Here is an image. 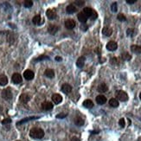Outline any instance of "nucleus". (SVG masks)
<instances>
[{
    "mask_svg": "<svg viewBox=\"0 0 141 141\" xmlns=\"http://www.w3.org/2000/svg\"><path fill=\"white\" fill-rule=\"evenodd\" d=\"M32 22H33L34 24L39 25L41 23V16L40 15L35 16V17H33V19H32Z\"/></svg>",
    "mask_w": 141,
    "mask_h": 141,
    "instance_id": "obj_26",
    "label": "nucleus"
},
{
    "mask_svg": "<svg viewBox=\"0 0 141 141\" xmlns=\"http://www.w3.org/2000/svg\"><path fill=\"white\" fill-rule=\"evenodd\" d=\"M109 105L113 108H118L119 107V101L117 99L115 98H112L109 100Z\"/></svg>",
    "mask_w": 141,
    "mask_h": 141,
    "instance_id": "obj_23",
    "label": "nucleus"
},
{
    "mask_svg": "<svg viewBox=\"0 0 141 141\" xmlns=\"http://www.w3.org/2000/svg\"><path fill=\"white\" fill-rule=\"evenodd\" d=\"M34 76H35V74H34V72L32 70L27 69V70H25L24 72H23V77L25 78V80L30 81L34 78Z\"/></svg>",
    "mask_w": 141,
    "mask_h": 141,
    "instance_id": "obj_5",
    "label": "nucleus"
},
{
    "mask_svg": "<svg viewBox=\"0 0 141 141\" xmlns=\"http://www.w3.org/2000/svg\"><path fill=\"white\" fill-rule=\"evenodd\" d=\"M81 29H82L83 31H85V30H87V26L86 24H82L81 26Z\"/></svg>",
    "mask_w": 141,
    "mask_h": 141,
    "instance_id": "obj_40",
    "label": "nucleus"
},
{
    "mask_svg": "<svg viewBox=\"0 0 141 141\" xmlns=\"http://www.w3.org/2000/svg\"><path fill=\"white\" fill-rule=\"evenodd\" d=\"M51 99H52L53 102L56 105L60 104V103L61 102V100H62V97H61V95L59 94H54L52 95V97H51Z\"/></svg>",
    "mask_w": 141,
    "mask_h": 141,
    "instance_id": "obj_9",
    "label": "nucleus"
},
{
    "mask_svg": "<svg viewBox=\"0 0 141 141\" xmlns=\"http://www.w3.org/2000/svg\"><path fill=\"white\" fill-rule=\"evenodd\" d=\"M137 0H126V3L129 4V5H132V4L136 3Z\"/></svg>",
    "mask_w": 141,
    "mask_h": 141,
    "instance_id": "obj_39",
    "label": "nucleus"
},
{
    "mask_svg": "<svg viewBox=\"0 0 141 141\" xmlns=\"http://www.w3.org/2000/svg\"><path fill=\"white\" fill-rule=\"evenodd\" d=\"M66 11H67V13H68V14H73L76 11V8H75L74 5H67L66 8Z\"/></svg>",
    "mask_w": 141,
    "mask_h": 141,
    "instance_id": "obj_20",
    "label": "nucleus"
},
{
    "mask_svg": "<svg viewBox=\"0 0 141 141\" xmlns=\"http://www.w3.org/2000/svg\"><path fill=\"white\" fill-rule=\"evenodd\" d=\"M43 58H47V59H49V56H45V55H42V56L38 57V58H37L36 61H42V60H43Z\"/></svg>",
    "mask_w": 141,
    "mask_h": 141,
    "instance_id": "obj_38",
    "label": "nucleus"
},
{
    "mask_svg": "<svg viewBox=\"0 0 141 141\" xmlns=\"http://www.w3.org/2000/svg\"><path fill=\"white\" fill-rule=\"evenodd\" d=\"M55 60H56L57 61H61V57H60V56H56L55 57Z\"/></svg>",
    "mask_w": 141,
    "mask_h": 141,
    "instance_id": "obj_43",
    "label": "nucleus"
},
{
    "mask_svg": "<svg viewBox=\"0 0 141 141\" xmlns=\"http://www.w3.org/2000/svg\"><path fill=\"white\" fill-rule=\"evenodd\" d=\"M67 116V114H59V115H57V118H65V117Z\"/></svg>",
    "mask_w": 141,
    "mask_h": 141,
    "instance_id": "obj_41",
    "label": "nucleus"
},
{
    "mask_svg": "<svg viewBox=\"0 0 141 141\" xmlns=\"http://www.w3.org/2000/svg\"><path fill=\"white\" fill-rule=\"evenodd\" d=\"M83 106L87 108H92L94 107V102L91 100H86L83 102Z\"/></svg>",
    "mask_w": 141,
    "mask_h": 141,
    "instance_id": "obj_25",
    "label": "nucleus"
},
{
    "mask_svg": "<svg viewBox=\"0 0 141 141\" xmlns=\"http://www.w3.org/2000/svg\"><path fill=\"white\" fill-rule=\"evenodd\" d=\"M85 61H86V58H85L84 56H81L76 61L77 67H82L85 65Z\"/></svg>",
    "mask_w": 141,
    "mask_h": 141,
    "instance_id": "obj_19",
    "label": "nucleus"
},
{
    "mask_svg": "<svg viewBox=\"0 0 141 141\" xmlns=\"http://www.w3.org/2000/svg\"><path fill=\"white\" fill-rule=\"evenodd\" d=\"M71 141H80L78 138H76V137H74V138H71Z\"/></svg>",
    "mask_w": 141,
    "mask_h": 141,
    "instance_id": "obj_42",
    "label": "nucleus"
},
{
    "mask_svg": "<svg viewBox=\"0 0 141 141\" xmlns=\"http://www.w3.org/2000/svg\"><path fill=\"white\" fill-rule=\"evenodd\" d=\"M34 119H37V117H29V118H26V119H23V120H22L20 122L17 123V125H20L22 123H24V122H27L28 120H34Z\"/></svg>",
    "mask_w": 141,
    "mask_h": 141,
    "instance_id": "obj_30",
    "label": "nucleus"
},
{
    "mask_svg": "<svg viewBox=\"0 0 141 141\" xmlns=\"http://www.w3.org/2000/svg\"><path fill=\"white\" fill-rule=\"evenodd\" d=\"M29 99H30V97L27 94H23L20 96V100H21V102H23V103H27L28 101L29 100Z\"/></svg>",
    "mask_w": 141,
    "mask_h": 141,
    "instance_id": "obj_24",
    "label": "nucleus"
},
{
    "mask_svg": "<svg viewBox=\"0 0 141 141\" xmlns=\"http://www.w3.org/2000/svg\"><path fill=\"white\" fill-rule=\"evenodd\" d=\"M75 3L77 5H79V6H82V5L85 4V2L84 1H75Z\"/></svg>",
    "mask_w": 141,
    "mask_h": 141,
    "instance_id": "obj_36",
    "label": "nucleus"
},
{
    "mask_svg": "<svg viewBox=\"0 0 141 141\" xmlns=\"http://www.w3.org/2000/svg\"><path fill=\"white\" fill-rule=\"evenodd\" d=\"M29 136L33 138H36V139H39V138H43L44 136V131L41 128H32L30 131H29Z\"/></svg>",
    "mask_w": 141,
    "mask_h": 141,
    "instance_id": "obj_1",
    "label": "nucleus"
},
{
    "mask_svg": "<svg viewBox=\"0 0 141 141\" xmlns=\"http://www.w3.org/2000/svg\"><path fill=\"white\" fill-rule=\"evenodd\" d=\"M59 28L56 26V25H50V26L49 27V29H48V30H49V32L51 34V35H55V33L58 31Z\"/></svg>",
    "mask_w": 141,
    "mask_h": 141,
    "instance_id": "obj_22",
    "label": "nucleus"
},
{
    "mask_svg": "<svg viewBox=\"0 0 141 141\" xmlns=\"http://www.w3.org/2000/svg\"><path fill=\"white\" fill-rule=\"evenodd\" d=\"M23 5L26 8H29L33 5V2L30 1V0H26V1H24V3H23Z\"/></svg>",
    "mask_w": 141,
    "mask_h": 141,
    "instance_id": "obj_29",
    "label": "nucleus"
},
{
    "mask_svg": "<svg viewBox=\"0 0 141 141\" xmlns=\"http://www.w3.org/2000/svg\"><path fill=\"white\" fill-rule=\"evenodd\" d=\"M111 10H112L114 12H116L117 10H118V7H117V3H114L112 5H111Z\"/></svg>",
    "mask_w": 141,
    "mask_h": 141,
    "instance_id": "obj_32",
    "label": "nucleus"
},
{
    "mask_svg": "<svg viewBox=\"0 0 141 141\" xmlns=\"http://www.w3.org/2000/svg\"><path fill=\"white\" fill-rule=\"evenodd\" d=\"M75 24H76V23H75V22L73 20V19H67V20L65 21V27L68 29H74L75 27Z\"/></svg>",
    "mask_w": 141,
    "mask_h": 141,
    "instance_id": "obj_7",
    "label": "nucleus"
},
{
    "mask_svg": "<svg viewBox=\"0 0 141 141\" xmlns=\"http://www.w3.org/2000/svg\"><path fill=\"white\" fill-rule=\"evenodd\" d=\"M8 83V78L6 75H0V85L1 86H5Z\"/></svg>",
    "mask_w": 141,
    "mask_h": 141,
    "instance_id": "obj_21",
    "label": "nucleus"
},
{
    "mask_svg": "<svg viewBox=\"0 0 141 141\" xmlns=\"http://www.w3.org/2000/svg\"><path fill=\"white\" fill-rule=\"evenodd\" d=\"M77 17H78V20L81 22V23H86L87 20V17H86V15H85L83 12H80L78 13V15H77Z\"/></svg>",
    "mask_w": 141,
    "mask_h": 141,
    "instance_id": "obj_16",
    "label": "nucleus"
},
{
    "mask_svg": "<svg viewBox=\"0 0 141 141\" xmlns=\"http://www.w3.org/2000/svg\"><path fill=\"white\" fill-rule=\"evenodd\" d=\"M131 50L135 54H141V47L138 46V45H132L131 46Z\"/></svg>",
    "mask_w": 141,
    "mask_h": 141,
    "instance_id": "obj_18",
    "label": "nucleus"
},
{
    "mask_svg": "<svg viewBox=\"0 0 141 141\" xmlns=\"http://www.w3.org/2000/svg\"><path fill=\"white\" fill-rule=\"evenodd\" d=\"M111 63H113V64H117V63H118V59H117L116 57L112 58L111 59Z\"/></svg>",
    "mask_w": 141,
    "mask_h": 141,
    "instance_id": "obj_35",
    "label": "nucleus"
},
{
    "mask_svg": "<svg viewBox=\"0 0 141 141\" xmlns=\"http://www.w3.org/2000/svg\"><path fill=\"white\" fill-rule=\"evenodd\" d=\"M12 81L15 84H19V83L22 82V81H23V78H22L21 75L18 74V73H15V74H13L12 75Z\"/></svg>",
    "mask_w": 141,
    "mask_h": 141,
    "instance_id": "obj_6",
    "label": "nucleus"
},
{
    "mask_svg": "<svg viewBox=\"0 0 141 141\" xmlns=\"http://www.w3.org/2000/svg\"><path fill=\"white\" fill-rule=\"evenodd\" d=\"M61 91H62L63 93H65V94H69V93L72 91V87H71V85L67 84V83H65V84H63L62 86H61Z\"/></svg>",
    "mask_w": 141,
    "mask_h": 141,
    "instance_id": "obj_12",
    "label": "nucleus"
},
{
    "mask_svg": "<svg viewBox=\"0 0 141 141\" xmlns=\"http://www.w3.org/2000/svg\"><path fill=\"white\" fill-rule=\"evenodd\" d=\"M96 100V102L98 103L99 105H104L105 103L107 102V98L104 96V95L100 94L96 97V100Z\"/></svg>",
    "mask_w": 141,
    "mask_h": 141,
    "instance_id": "obj_13",
    "label": "nucleus"
},
{
    "mask_svg": "<svg viewBox=\"0 0 141 141\" xmlns=\"http://www.w3.org/2000/svg\"><path fill=\"white\" fill-rule=\"evenodd\" d=\"M117 48H118V44H117L114 41H110L108 43V44H107V49H108V50L110 51H114L117 49Z\"/></svg>",
    "mask_w": 141,
    "mask_h": 141,
    "instance_id": "obj_8",
    "label": "nucleus"
},
{
    "mask_svg": "<svg viewBox=\"0 0 141 141\" xmlns=\"http://www.w3.org/2000/svg\"><path fill=\"white\" fill-rule=\"evenodd\" d=\"M121 57H122L123 60L125 61H130L131 59H132V56H131V55L129 54L127 52H124L122 55H121Z\"/></svg>",
    "mask_w": 141,
    "mask_h": 141,
    "instance_id": "obj_28",
    "label": "nucleus"
},
{
    "mask_svg": "<svg viewBox=\"0 0 141 141\" xmlns=\"http://www.w3.org/2000/svg\"><path fill=\"white\" fill-rule=\"evenodd\" d=\"M2 97L5 100H9L12 98V93H11V88H6V89H4L2 91Z\"/></svg>",
    "mask_w": 141,
    "mask_h": 141,
    "instance_id": "obj_4",
    "label": "nucleus"
},
{
    "mask_svg": "<svg viewBox=\"0 0 141 141\" xmlns=\"http://www.w3.org/2000/svg\"><path fill=\"white\" fill-rule=\"evenodd\" d=\"M139 98H140V100H141V93L139 94Z\"/></svg>",
    "mask_w": 141,
    "mask_h": 141,
    "instance_id": "obj_44",
    "label": "nucleus"
},
{
    "mask_svg": "<svg viewBox=\"0 0 141 141\" xmlns=\"http://www.w3.org/2000/svg\"><path fill=\"white\" fill-rule=\"evenodd\" d=\"M117 18H118V20L120 21V22H124V21L126 20V17H125V16L123 15V14H119L118 17H117Z\"/></svg>",
    "mask_w": 141,
    "mask_h": 141,
    "instance_id": "obj_31",
    "label": "nucleus"
},
{
    "mask_svg": "<svg viewBox=\"0 0 141 141\" xmlns=\"http://www.w3.org/2000/svg\"><path fill=\"white\" fill-rule=\"evenodd\" d=\"M97 90H98V92H100V93H105L108 90V87L107 86V84H105V83H101V84H100L98 86Z\"/></svg>",
    "mask_w": 141,
    "mask_h": 141,
    "instance_id": "obj_14",
    "label": "nucleus"
},
{
    "mask_svg": "<svg viewBox=\"0 0 141 141\" xmlns=\"http://www.w3.org/2000/svg\"><path fill=\"white\" fill-rule=\"evenodd\" d=\"M115 95H116L117 100H119L120 101H126L128 100V95L125 91H122V90L117 91Z\"/></svg>",
    "mask_w": 141,
    "mask_h": 141,
    "instance_id": "obj_3",
    "label": "nucleus"
},
{
    "mask_svg": "<svg viewBox=\"0 0 141 141\" xmlns=\"http://www.w3.org/2000/svg\"><path fill=\"white\" fill-rule=\"evenodd\" d=\"M17 141H20V140H17Z\"/></svg>",
    "mask_w": 141,
    "mask_h": 141,
    "instance_id": "obj_45",
    "label": "nucleus"
},
{
    "mask_svg": "<svg viewBox=\"0 0 141 141\" xmlns=\"http://www.w3.org/2000/svg\"><path fill=\"white\" fill-rule=\"evenodd\" d=\"M44 75L46 77H48V78H54V76H55V72H54V70L53 69H50V68H48L45 70V72H44Z\"/></svg>",
    "mask_w": 141,
    "mask_h": 141,
    "instance_id": "obj_15",
    "label": "nucleus"
},
{
    "mask_svg": "<svg viewBox=\"0 0 141 141\" xmlns=\"http://www.w3.org/2000/svg\"><path fill=\"white\" fill-rule=\"evenodd\" d=\"M119 125H120L121 127H125V126H126V121H125V119H120V121H119Z\"/></svg>",
    "mask_w": 141,
    "mask_h": 141,
    "instance_id": "obj_33",
    "label": "nucleus"
},
{
    "mask_svg": "<svg viewBox=\"0 0 141 141\" xmlns=\"http://www.w3.org/2000/svg\"><path fill=\"white\" fill-rule=\"evenodd\" d=\"M75 124L76 125V126H81L84 124V120H83V119H81V117H77V118H75Z\"/></svg>",
    "mask_w": 141,
    "mask_h": 141,
    "instance_id": "obj_27",
    "label": "nucleus"
},
{
    "mask_svg": "<svg viewBox=\"0 0 141 141\" xmlns=\"http://www.w3.org/2000/svg\"><path fill=\"white\" fill-rule=\"evenodd\" d=\"M46 16H47L48 18L50 19V20H52V19H55V17H56V12H55L54 10L49 9L46 11Z\"/></svg>",
    "mask_w": 141,
    "mask_h": 141,
    "instance_id": "obj_11",
    "label": "nucleus"
},
{
    "mask_svg": "<svg viewBox=\"0 0 141 141\" xmlns=\"http://www.w3.org/2000/svg\"><path fill=\"white\" fill-rule=\"evenodd\" d=\"M42 108L45 111H49L53 108V103L50 102V101H44L42 104Z\"/></svg>",
    "mask_w": 141,
    "mask_h": 141,
    "instance_id": "obj_10",
    "label": "nucleus"
},
{
    "mask_svg": "<svg viewBox=\"0 0 141 141\" xmlns=\"http://www.w3.org/2000/svg\"><path fill=\"white\" fill-rule=\"evenodd\" d=\"M83 13H84L85 15H86L87 17H91V19H93V20L96 19L97 17H98L97 13L95 12L94 10L91 9V8H89V7L84 8V10H83Z\"/></svg>",
    "mask_w": 141,
    "mask_h": 141,
    "instance_id": "obj_2",
    "label": "nucleus"
},
{
    "mask_svg": "<svg viewBox=\"0 0 141 141\" xmlns=\"http://www.w3.org/2000/svg\"><path fill=\"white\" fill-rule=\"evenodd\" d=\"M102 33H103V35H105L106 37H110L113 33V29L109 27H104L102 29Z\"/></svg>",
    "mask_w": 141,
    "mask_h": 141,
    "instance_id": "obj_17",
    "label": "nucleus"
},
{
    "mask_svg": "<svg viewBox=\"0 0 141 141\" xmlns=\"http://www.w3.org/2000/svg\"><path fill=\"white\" fill-rule=\"evenodd\" d=\"M11 122V119H5L3 121H2V124L5 125V124H10V123Z\"/></svg>",
    "mask_w": 141,
    "mask_h": 141,
    "instance_id": "obj_34",
    "label": "nucleus"
},
{
    "mask_svg": "<svg viewBox=\"0 0 141 141\" xmlns=\"http://www.w3.org/2000/svg\"><path fill=\"white\" fill-rule=\"evenodd\" d=\"M132 34H133V29H127V35L128 36H132Z\"/></svg>",
    "mask_w": 141,
    "mask_h": 141,
    "instance_id": "obj_37",
    "label": "nucleus"
}]
</instances>
